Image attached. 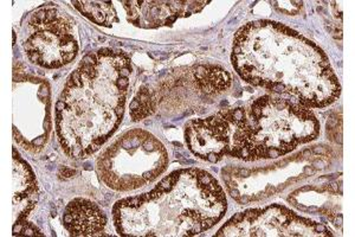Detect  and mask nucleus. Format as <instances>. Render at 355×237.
Instances as JSON below:
<instances>
[{
  "label": "nucleus",
  "instance_id": "nucleus-6",
  "mask_svg": "<svg viewBox=\"0 0 355 237\" xmlns=\"http://www.w3.org/2000/svg\"><path fill=\"white\" fill-rule=\"evenodd\" d=\"M217 236H331L327 227L297 216L281 205L248 210L234 216Z\"/></svg>",
  "mask_w": 355,
  "mask_h": 237
},
{
  "label": "nucleus",
  "instance_id": "nucleus-7",
  "mask_svg": "<svg viewBox=\"0 0 355 237\" xmlns=\"http://www.w3.org/2000/svg\"><path fill=\"white\" fill-rule=\"evenodd\" d=\"M63 224L73 236H101L105 235L107 218L94 202L76 198L65 208Z\"/></svg>",
  "mask_w": 355,
  "mask_h": 237
},
{
  "label": "nucleus",
  "instance_id": "nucleus-2",
  "mask_svg": "<svg viewBox=\"0 0 355 237\" xmlns=\"http://www.w3.org/2000/svg\"><path fill=\"white\" fill-rule=\"evenodd\" d=\"M130 73L125 54L103 49L85 56L70 75L61 97L67 107L57 113V132L71 157L95 152L119 127Z\"/></svg>",
  "mask_w": 355,
  "mask_h": 237
},
{
  "label": "nucleus",
  "instance_id": "nucleus-3",
  "mask_svg": "<svg viewBox=\"0 0 355 237\" xmlns=\"http://www.w3.org/2000/svg\"><path fill=\"white\" fill-rule=\"evenodd\" d=\"M226 211L218 181L198 169L180 170L141 196L114 206L117 231L125 236H193L212 228Z\"/></svg>",
  "mask_w": 355,
  "mask_h": 237
},
{
  "label": "nucleus",
  "instance_id": "nucleus-4",
  "mask_svg": "<svg viewBox=\"0 0 355 237\" xmlns=\"http://www.w3.org/2000/svg\"><path fill=\"white\" fill-rule=\"evenodd\" d=\"M245 112L241 131L246 161L282 157L320 134L314 113L291 101L259 97Z\"/></svg>",
  "mask_w": 355,
  "mask_h": 237
},
{
  "label": "nucleus",
  "instance_id": "nucleus-1",
  "mask_svg": "<svg viewBox=\"0 0 355 237\" xmlns=\"http://www.w3.org/2000/svg\"><path fill=\"white\" fill-rule=\"evenodd\" d=\"M232 63L252 85L294 94L303 105L326 107L340 97L339 80L322 50L275 22H254L236 36Z\"/></svg>",
  "mask_w": 355,
  "mask_h": 237
},
{
  "label": "nucleus",
  "instance_id": "nucleus-5",
  "mask_svg": "<svg viewBox=\"0 0 355 237\" xmlns=\"http://www.w3.org/2000/svg\"><path fill=\"white\" fill-rule=\"evenodd\" d=\"M33 33L25 42V50L33 63L45 68H60L75 58L78 50L73 24L56 8H42L30 20Z\"/></svg>",
  "mask_w": 355,
  "mask_h": 237
},
{
  "label": "nucleus",
  "instance_id": "nucleus-8",
  "mask_svg": "<svg viewBox=\"0 0 355 237\" xmlns=\"http://www.w3.org/2000/svg\"><path fill=\"white\" fill-rule=\"evenodd\" d=\"M75 8H78L89 19L98 25L110 26L117 22L116 13L114 10L113 3H95V1H73Z\"/></svg>",
  "mask_w": 355,
  "mask_h": 237
}]
</instances>
